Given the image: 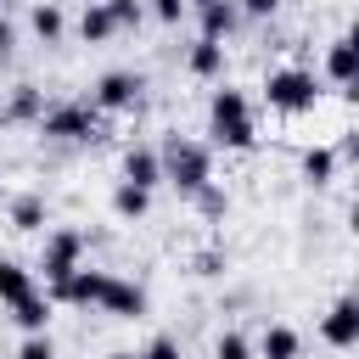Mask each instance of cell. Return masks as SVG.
Returning a JSON list of instances; mask_svg holds the SVG:
<instances>
[{
  "mask_svg": "<svg viewBox=\"0 0 359 359\" xmlns=\"http://www.w3.org/2000/svg\"><path fill=\"white\" fill-rule=\"evenodd\" d=\"M95 123H101V112L90 101H62V107L39 112V135L45 140H95Z\"/></svg>",
  "mask_w": 359,
  "mask_h": 359,
  "instance_id": "cell-4",
  "label": "cell"
},
{
  "mask_svg": "<svg viewBox=\"0 0 359 359\" xmlns=\"http://www.w3.org/2000/svg\"><path fill=\"white\" fill-rule=\"evenodd\" d=\"M236 22H241V11H236V0H213V6H202V39H230L236 34Z\"/></svg>",
  "mask_w": 359,
  "mask_h": 359,
  "instance_id": "cell-15",
  "label": "cell"
},
{
  "mask_svg": "<svg viewBox=\"0 0 359 359\" xmlns=\"http://www.w3.org/2000/svg\"><path fill=\"white\" fill-rule=\"evenodd\" d=\"M146 208H151V191L118 180V191H112V213H118V219H146Z\"/></svg>",
  "mask_w": 359,
  "mask_h": 359,
  "instance_id": "cell-20",
  "label": "cell"
},
{
  "mask_svg": "<svg viewBox=\"0 0 359 359\" xmlns=\"http://www.w3.org/2000/svg\"><path fill=\"white\" fill-rule=\"evenodd\" d=\"M202 6H213V0H185V11H202Z\"/></svg>",
  "mask_w": 359,
  "mask_h": 359,
  "instance_id": "cell-33",
  "label": "cell"
},
{
  "mask_svg": "<svg viewBox=\"0 0 359 359\" xmlns=\"http://www.w3.org/2000/svg\"><path fill=\"white\" fill-rule=\"evenodd\" d=\"M28 28H34V34L45 39V45H56V39L67 34V17H62V6H50V0H45V6H34V17H28Z\"/></svg>",
  "mask_w": 359,
  "mask_h": 359,
  "instance_id": "cell-18",
  "label": "cell"
},
{
  "mask_svg": "<svg viewBox=\"0 0 359 359\" xmlns=\"http://www.w3.org/2000/svg\"><path fill=\"white\" fill-rule=\"evenodd\" d=\"M264 101H269L275 112L297 118V112H314L320 84H314V73H309V67H275V73L264 79Z\"/></svg>",
  "mask_w": 359,
  "mask_h": 359,
  "instance_id": "cell-3",
  "label": "cell"
},
{
  "mask_svg": "<svg viewBox=\"0 0 359 359\" xmlns=\"http://www.w3.org/2000/svg\"><path fill=\"white\" fill-rule=\"evenodd\" d=\"M196 275H224V252L219 247H202L196 252Z\"/></svg>",
  "mask_w": 359,
  "mask_h": 359,
  "instance_id": "cell-28",
  "label": "cell"
},
{
  "mask_svg": "<svg viewBox=\"0 0 359 359\" xmlns=\"http://www.w3.org/2000/svg\"><path fill=\"white\" fill-rule=\"evenodd\" d=\"M151 17H157V22H168V28H174V22H180V17H185V0H151Z\"/></svg>",
  "mask_w": 359,
  "mask_h": 359,
  "instance_id": "cell-29",
  "label": "cell"
},
{
  "mask_svg": "<svg viewBox=\"0 0 359 359\" xmlns=\"http://www.w3.org/2000/svg\"><path fill=\"white\" fill-rule=\"evenodd\" d=\"M140 359H185V353H180V342H174V337H151V342L140 348Z\"/></svg>",
  "mask_w": 359,
  "mask_h": 359,
  "instance_id": "cell-27",
  "label": "cell"
},
{
  "mask_svg": "<svg viewBox=\"0 0 359 359\" xmlns=\"http://www.w3.org/2000/svg\"><path fill=\"white\" fill-rule=\"evenodd\" d=\"M79 34H84V45H101V39H112V34H118L101 0H95V6H84V17H79Z\"/></svg>",
  "mask_w": 359,
  "mask_h": 359,
  "instance_id": "cell-21",
  "label": "cell"
},
{
  "mask_svg": "<svg viewBox=\"0 0 359 359\" xmlns=\"http://www.w3.org/2000/svg\"><path fill=\"white\" fill-rule=\"evenodd\" d=\"M11 50H17V28H11V22H6V17H0V62H6V56H11Z\"/></svg>",
  "mask_w": 359,
  "mask_h": 359,
  "instance_id": "cell-31",
  "label": "cell"
},
{
  "mask_svg": "<svg viewBox=\"0 0 359 359\" xmlns=\"http://www.w3.org/2000/svg\"><path fill=\"white\" fill-rule=\"evenodd\" d=\"M11 224L17 230H45V196H17L11 202Z\"/></svg>",
  "mask_w": 359,
  "mask_h": 359,
  "instance_id": "cell-22",
  "label": "cell"
},
{
  "mask_svg": "<svg viewBox=\"0 0 359 359\" xmlns=\"http://www.w3.org/2000/svg\"><path fill=\"white\" fill-rule=\"evenodd\" d=\"M331 174H337V151L331 146H309L303 151V180L309 185H331Z\"/></svg>",
  "mask_w": 359,
  "mask_h": 359,
  "instance_id": "cell-19",
  "label": "cell"
},
{
  "mask_svg": "<svg viewBox=\"0 0 359 359\" xmlns=\"http://www.w3.org/2000/svg\"><path fill=\"white\" fill-rule=\"evenodd\" d=\"M34 292V269H22L17 258H0V303L11 309L17 297H28Z\"/></svg>",
  "mask_w": 359,
  "mask_h": 359,
  "instance_id": "cell-17",
  "label": "cell"
},
{
  "mask_svg": "<svg viewBox=\"0 0 359 359\" xmlns=\"http://www.w3.org/2000/svg\"><path fill=\"white\" fill-rule=\"evenodd\" d=\"M50 314H56V303H50V297H39V292H28V297H17V303H11V320H17L28 337H39V331L50 325Z\"/></svg>",
  "mask_w": 359,
  "mask_h": 359,
  "instance_id": "cell-12",
  "label": "cell"
},
{
  "mask_svg": "<svg viewBox=\"0 0 359 359\" xmlns=\"http://www.w3.org/2000/svg\"><path fill=\"white\" fill-rule=\"evenodd\" d=\"M236 11H247V17H275V11H280V0H241Z\"/></svg>",
  "mask_w": 359,
  "mask_h": 359,
  "instance_id": "cell-30",
  "label": "cell"
},
{
  "mask_svg": "<svg viewBox=\"0 0 359 359\" xmlns=\"http://www.w3.org/2000/svg\"><path fill=\"white\" fill-rule=\"evenodd\" d=\"M17 359H56V342L39 331V337H22L17 342Z\"/></svg>",
  "mask_w": 359,
  "mask_h": 359,
  "instance_id": "cell-25",
  "label": "cell"
},
{
  "mask_svg": "<svg viewBox=\"0 0 359 359\" xmlns=\"http://www.w3.org/2000/svg\"><path fill=\"white\" fill-rule=\"evenodd\" d=\"M325 79H331L342 95H353V39H348V34L331 39V50H325Z\"/></svg>",
  "mask_w": 359,
  "mask_h": 359,
  "instance_id": "cell-11",
  "label": "cell"
},
{
  "mask_svg": "<svg viewBox=\"0 0 359 359\" xmlns=\"http://www.w3.org/2000/svg\"><path fill=\"white\" fill-rule=\"evenodd\" d=\"M101 6H107L112 28H135V22L146 17V6H140V0H101Z\"/></svg>",
  "mask_w": 359,
  "mask_h": 359,
  "instance_id": "cell-23",
  "label": "cell"
},
{
  "mask_svg": "<svg viewBox=\"0 0 359 359\" xmlns=\"http://www.w3.org/2000/svg\"><path fill=\"white\" fill-rule=\"evenodd\" d=\"M107 359H140V353H135V348H118V353H107Z\"/></svg>",
  "mask_w": 359,
  "mask_h": 359,
  "instance_id": "cell-32",
  "label": "cell"
},
{
  "mask_svg": "<svg viewBox=\"0 0 359 359\" xmlns=\"http://www.w3.org/2000/svg\"><path fill=\"white\" fill-rule=\"evenodd\" d=\"M79 264H84V230H50V236H45V252H39L45 286L67 280V275H73Z\"/></svg>",
  "mask_w": 359,
  "mask_h": 359,
  "instance_id": "cell-5",
  "label": "cell"
},
{
  "mask_svg": "<svg viewBox=\"0 0 359 359\" xmlns=\"http://www.w3.org/2000/svg\"><path fill=\"white\" fill-rule=\"evenodd\" d=\"M213 359H258V353H252V342H247L241 331H224V337L213 342Z\"/></svg>",
  "mask_w": 359,
  "mask_h": 359,
  "instance_id": "cell-24",
  "label": "cell"
},
{
  "mask_svg": "<svg viewBox=\"0 0 359 359\" xmlns=\"http://www.w3.org/2000/svg\"><path fill=\"white\" fill-rule=\"evenodd\" d=\"M208 135H213V146H230V151H247L258 140L247 90H236V84H219L213 90V101H208Z\"/></svg>",
  "mask_w": 359,
  "mask_h": 359,
  "instance_id": "cell-1",
  "label": "cell"
},
{
  "mask_svg": "<svg viewBox=\"0 0 359 359\" xmlns=\"http://www.w3.org/2000/svg\"><path fill=\"white\" fill-rule=\"evenodd\" d=\"M123 185H140V191H157V185H163L157 146H129V151H123Z\"/></svg>",
  "mask_w": 359,
  "mask_h": 359,
  "instance_id": "cell-10",
  "label": "cell"
},
{
  "mask_svg": "<svg viewBox=\"0 0 359 359\" xmlns=\"http://www.w3.org/2000/svg\"><path fill=\"white\" fill-rule=\"evenodd\" d=\"M252 353H258V359H297V353H303V337H297L292 325H264V337H258Z\"/></svg>",
  "mask_w": 359,
  "mask_h": 359,
  "instance_id": "cell-13",
  "label": "cell"
},
{
  "mask_svg": "<svg viewBox=\"0 0 359 359\" xmlns=\"http://www.w3.org/2000/svg\"><path fill=\"white\" fill-rule=\"evenodd\" d=\"M196 202H202V213H208V219H219V213L230 208V196H224L219 185H202V191H196Z\"/></svg>",
  "mask_w": 359,
  "mask_h": 359,
  "instance_id": "cell-26",
  "label": "cell"
},
{
  "mask_svg": "<svg viewBox=\"0 0 359 359\" xmlns=\"http://www.w3.org/2000/svg\"><path fill=\"white\" fill-rule=\"evenodd\" d=\"M95 309H101V314H112V320H140V314H146V286L107 275V292H101V303H95Z\"/></svg>",
  "mask_w": 359,
  "mask_h": 359,
  "instance_id": "cell-8",
  "label": "cell"
},
{
  "mask_svg": "<svg viewBox=\"0 0 359 359\" xmlns=\"http://www.w3.org/2000/svg\"><path fill=\"white\" fill-rule=\"evenodd\" d=\"M157 163H163V180H168L174 191H185V196H196L202 185H213V151H208L202 140L168 135L163 151H157Z\"/></svg>",
  "mask_w": 359,
  "mask_h": 359,
  "instance_id": "cell-2",
  "label": "cell"
},
{
  "mask_svg": "<svg viewBox=\"0 0 359 359\" xmlns=\"http://www.w3.org/2000/svg\"><path fill=\"white\" fill-rule=\"evenodd\" d=\"M101 292H107V269H84V264H79V269H73L67 280H56L45 297H50V303H73V309H95Z\"/></svg>",
  "mask_w": 359,
  "mask_h": 359,
  "instance_id": "cell-7",
  "label": "cell"
},
{
  "mask_svg": "<svg viewBox=\"0 0 359 359\" xmlns=\"http://www.w3.org/2000/svg\"><path fill=\"white\" fill-rule=\"evenodd\" d=\"M39 112H45V95H39L34 84H17V90H11V101L0 107V123H28V118L39 123Z\"/></svg>",
  "mask_w": 359,
  "mask_h": 359,
  "instance_id": "cell-14",
  "label": "cell"
},
{
  "mask_svg": "<svg viewBox=\"0 0 359 359\" xmlns=\"http://www.w3.org/2000/svg\"><path fill=\"white\" fill-rule=\"evenodd\" d=\"M140 90H146V79H140V73H129V67H112V73H101V79H95V95H90V107H95V112H129V107L140 101Z\"/></svg>",
  "mask_w": 359,
  "mask_h": 359,
  "instance_id": "cell-6",
  "label": "cell"
},
{
  "mask_svg": "<svg viewBox=\"0 0 359 359\" xmlns=\"http://www.w3.org/2000/svg\"><path fill=\"white\" fill-rule=\"evenodd\" d=\"M320 337H325L331 348H353V342H359V297H337L331 314L320 320Z\"/></svg>",
  "mask_w": 359,
  "mask_h": 359,
  "instance_id": "cell-9",
  "label": "cell"
},
{
  "mask_svg": "<svg viewBox=\"0 0 359 359\" xmlns=\"http://www.w3.org/2000/svg\"><path fill=\"white\" fill-rule=\"evenodd\" d=\"M185 67H191L196 79H219V73H224V45H219V39H196L191 56H185Z\"/></svg>",
  "mask_w": 359,
  "mask_h": 359,
  "instance_id": "cell-16",
  "label": "cell"
}]
</instances>
